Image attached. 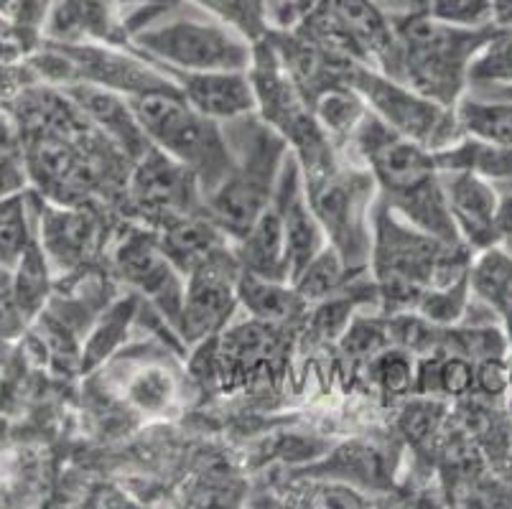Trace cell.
I'll return each mask as SVG.
<instances>
[{
    "label": "cell",
    "instance_id": "19",
    "mask_svg": "<svg viewBox=\"0 0 512 509\" xmlns=\"http://www.w3.org/2000/svg\"><path fill=\"white\" fill-rule=\"evenodd\" d=\"M237 263L245 273L260 275L271 280H288L291 283V263H288L286 232L278 209H265L258 219L248 227L245 235L232 240Z\"/></svg>",
    "mask_w": 512,
    "mask_h": 509
},
{
    "label": "cell",
    "instance_id": "18",
    "mask_svg": "<svg viewBox=\"0 0 512 509\" xmlns=\"http://www.w3.org/2000/svg\"><path fill=\"white\" fill-rule=\"evenodd\" d=\"M97 237H100L97 217L82 204L77 207L54 204V207L41 209L39 242L51 268H79L95 252Z\"/></svg>",
    "mask_w": 512,
    "mask_h": 509
},
{
    "label": "cell",
    "instance_id": "33",
    "mask_svg": "<svg viewBox=\"0 0 512 509\" xmlns=\"http://www.w3.org/2000/svg\"><path fill=\"white\" fill-rule=\"evenodd\" d=\"M344 349L352 354H360V357H375L383 349H388L393 344V334H390V326L385 329L380 321H349L347 331H344Z\"/></svg>",
    "mask_w": 512,
    "mask_h": 509
},
{
    "label": "cell",
    "instance_id": "16",
    "mask_svg": "<svg viewBox=\"0 0 512 509\" xmlns=\"http://www.w3.org/2000/svg\"><path fill=\"white\" fill-rule=\"evenodd\" d=\"M62 92L79 110L85 112V118L113 146H118L120 153L128 156L130 161H138L151 148V143H148L146 133L138 125L136 115H133V107H130L125 95H118V92L87 82L62 84Z\"/></svg>",
    "mask_w": 512,
    "mask_h": 509
},
{
    "label": "cell",
    "instance_id": "24",
    "mask_svg": "<svg viewBox=\"0 0 512 509\" xmlns=\"http://www.w3.org/2000/svg\"><path fill=\"white\" fill-rule=\"evenodd\" d=\"M311 105H314L316 118H319L321 128L329 135L334 148L349 146V140L355 138L357 128L370 112L360 92L347 82H337L327 90H321Z\"/></svg>",
    "mask_w": 512,
    "mask_h": 509
},
{
    "label": "cell",
    "instance_id": "2",
    "mask_svg": "<svg viewBox=\"0 0 512 509\" xmlns=\"http://www.w3.org/2000/svg\"><path fill=\"white\" fill-rule=\"evenodd\" d=\"M349 148L357 153L362 166L370 168L380 199L390 209L441 240L464 242L446 207L434 151L393 133L372 112H367L355 138L349 140Z\"/></svg>",
    "mask_w": 512,
    "mask_h": 509
},
{
    "label": "cell",
    "instance_id": "23",
    "mask_svg": "<svg viewBox=\"0 0 512 509\" xmlns=\"http://www.w3.org/2000/svg\"><path fill=\"white\" fill-rule=\"evenodd\" d=\"M464 95L512 97V26H500L469 67Z\"/></svg>",
    "mask_w": 512,
    "mask_h": 509
},
{
    "label": "cell",
    "instance_id": "14",
    "mask_svg": "<svg viewBox=\"0 0 512 509\" xmlns=\"http://www.w3.org/2000/svg\"><path fill=\"white\" fill-rule=\"evenodd\" d=\"M273 207L281 214L283 232H286L293 283V280L299 278L301 270L327 247V235H324L319 219H316L314 209H311L304 166H301V161L291 151H288L286 161H283L281 176H278Z\"/></svg>",
    "mask_w": 512,
    "mask_h": 509
},
{
    "label": "cell",
    "instance_id": "26",
    "mask_svg": "<svg viewBox=\"0 0 512 509\" xmlns=\"http://www.w3.org/2000/svg\"><path fill=\"white\" fill-rule=\"evenodd\" d=\"M51 265L44 247L36 240L11 268V291L26 319H36L51 291Z\"/></svg>",
    "mask_w": 512,
    "mask_h": 509
},
{
    "label": "cell",
    "instance_id": "10",
    "mask_svg": "<svg viewBox=\"0 0 512 509\" xmlns=\"http://www.w3.org/2000/svg\"><path fill=\"white\" fill-rule=\"evenodd\" d=\"M242 268L235 247H225L186 275L176 334L186 344H202L220 334L240 306L237 278Z\"/></svg>",
    "mask_w": 512,
    "mask_h": 509
},
{
    "label": "cell",
    "instance_id": "25",
    "mask_svg": "<svg viewBox=\"0 0 512 509\" xmlns=\"http://www.w3.org/2000/svg\"><path fill=\"white\" fill-rule=\"evenodd\" d=\"M186 3L230 26L250 44H260L273 31L271 0H186Z\"/></svg>",
    "mask_w": 512,
    "mask_h": 509
},
{
    "label": "cell",
    "instance_id": "22",
    "mask_svg": "<svg viewBox=\"0 0 512 509\" xmlns=\"http://www.w3.org/2000/svg\"><path fill=\"white\" fill-rule=\"evenodd\" d=\"M456 120L464 138L495 148H512V97L462 95L456 102Z\"/></svg>",
    "mask_w": 512,
    "mask_h": 509
},
{
    "label": "cell",
    "instance_id": "12",
    "mask_svg": "<svg viewBox=\"0 0 512 509\" xmlns=\"http://www.w3.org/2000/svg\"><path fill=\"white\" fill-rule=\"evenodd\" d=\"M115 270L128 286L146 296L176 331L184 303L186 275L169 260L156 232L133 230L115 250Z\"/></svg>",
    "mask_w": 512,
    "mask_h": 509
},
{
    "label": "cell",
    "instance_id": "35",
    "mask_svg": "<svg viewBox=\"0 0 512 509\" xmlns=\"http://www.w3.org/2000/svg\"><path fill=\"white\" fill-rule=\"evenodd\" d=\"M26 186V161L13 148L0 146V199L21 194Z\"/></svg>",
    "mask_w": 512,
    "mask_h": 509
},
{
    "label": "cell",
    "instance_id": "29",
    "mask_svg": "<svg viewBox=\"0 0 512 509\" xmlns=\"http://www.w3.org/2000/svg\"><path fill=\"white\" fill-rule=\"evenodd\" d=\"M375 362H372V375L375 382L383 387L388 395H406V392L416 390V375L418 364L413 359V354H408V349H383L380 354H375Z\"/></svg>",
    "mask_w": 512,
    "mask_h": 509
},
{
    "label": "cell",
    "instance_id": "4",
    "mask_svg": "<svg viewBox=\"0 0 512 509\" xmlns=\"http://www.w3.org/2000/svg\"><path fill=\"white\" fill-rule=\"evenodd\" d=\"M222 125L232 151V166L225 179L204 196V212L237 240L271 207L283 161L291 148L258 112H248Z\"/></svg>",
    "mask_w": 512,
    "mask_h": 509
},
{
    "label": "cell",
    "instance_id": "20",
    "mask_svg": "<svg viewBox=\"0 0 512 509\" xmlns=\"http://www.w3.org/2000/svg\"><path fill=\"white\" fill-rule=\"evenodd\" d=\"M469 291L500 316L512 347V250L505 242L474 252L469 265Z\"/></svg>",
    "mask_w": 512,
    "mask_h": 509
},
{
    "label": "cell",
    "instance_id": "21",
    "mask_svg": "<svg viewBox=\"0 0 512 509\" xmlns=\"http://www.w3.org/2000/svg\"><path fill=\"white\" fill-rule=\"evenodd\" d=\"M240 306L260 324H286L301 316L309 306L304 296L288 280H271L242 270L237 278Z\"/></svg>",
    "mask_w": 512,
    "mask_h": 509
},
{
    "label": "cell",
    "instance_id": "27",
    "mask_svg": "<svg viewBox=\"0 0 512 509\" xmlns=\"http://www.w3.org/2000/svg\"><path fill=\"white\" fill-rule=\"evenodd\" d=\"M352 278H357V273H352V270L344 265V260L339 258V252L334 250L332 245H327L304 270H301L299 278L293 280V286H296V291H299L306 301L316 303L342 291L344 283Z\"/></svg>",
    "mask_w": 512,
    "mask_h": 509
},
{
    "label": "cell",
    "instance_id": "1",
    "mask_svg": "<svg viewBox=\"0 0 512 509\" xmlns=\"http://www.w3.org/2000/svg\"><path fill=\"white\" fill-rule=\"evenodd\" d=\"M474 250L421 230L377 196L370 273L388 311H413L428 288L451 286L469 273Z\"/></svg>",
    "mask_w": 512,
    "mask_h": 509
},
{
    "label": "cell",
    "instance_id": "9",
    "mask_svg": "<svg viewBox=\"0 0 512 509\" xmlns=\"http://www.w3.org/2000/svg\"><path fill=\"white\" fill-rule=\"evenodd\" d=\"M342 79L360 92L377 120H383L393 133L421 143L428 151H444L464 138L456 120V107H446L421 95L377 67L362 62L349 64Z\"/></svg>",
    "mask_w": 512,
    "mask_h": 509
},
{
    "label": "cell",
    "instance_id": "13",
    "mask_svg": "<svg viewBox=\"0 0 512 509\" xmlns=\"http://www.w3.org/2000/svg\"><path fill=\"white\" fill-rule=\"evenodd\" d=\"M454 227L474 252L500 242L502 194L495 181L472 168H439Z\"/></svg>",
    "mask_w": 512,
    "mask_h": 509
},
{
    "label": "cell",
    "instance_id": "28",
    "mask_svg": "<svg viewBox=\"0 0 512 509\" xmlns=\"http://www.w3.org/2000/svg\"><path fill=\"white\" fill-rule=\"evenodd\" d=\"M34 242L36 235H31L29 207L23 191L0 199V263L13 268Z\"/></svg>",
    "mask_w": 512,
    "mask_h": 509
},
{
    "label": "cell",
    "instance_id": "30",
    "mask_svg": "<svg viewBox=\"0 0 512 509\" xmlns=\"http://www.w3.org/2000/svg\"><path fill=\"white\" fill-rule=\"evenodd\" d=\"M426 13L454 26H497L495 0H428Z\"/></svg>",
    "mask_w": 512,
    "mask_h": 509
},
{
    "label": "cell",
    "instance_id": "17",
    "mask_svg": "<svg viewBox=\"0 0 512 509\" xmlns=\"http://www.w3.org/2000/svg\"><path fill=\"white\" fill-rule=\"evenodd\" d=\"M184 100L217 123L258 110L250 72H166Z\"/></svg>",
    "mask_w": 512,
    "mask_h": 509
},
{
    "label": "cell",
    "instance_id": "34",
    "mask_svg": "<svg viewBox=\"0 0 512 509\" xmlns=\"http://www.w3.org/2000/svg\"><path fill=\"white\" fill-rule=\"evenodd\" d=\"M487 398H505L510 392V357H487L477 362V385Z\"/></svg>",
    "mask_w": 512,
    "mask_h": 509
},
{
    "label": "cell",
    "instance_id": "36",
    "mask_svg": "<svg viewBox=\"0 0 512 509\" xmlns=\"http://www.w3.org/2000/svg\"><path fill=\"white\" fill-rule=\"evenodd\" d=\"M8 283H11V268L0 263V291H3V288H6Z\"/></svg>",
    "mask_w": 512,
    "mask_h": 509
},
{
    "label": "cell",
    "instance_id": "31",
    "mask_svg": "<svg viewBox=\"0 0 512 509\" xmlns=\"http://www.w3.org/2000/svg\"><path fill=\"white\" fill-rule=\"evenodd\" d=\"M128 398L130 403H136L146 413H161L174 400V380H171L169 372L148 367L130 382Z\"/></svg>",
    "mask_w": 512,
    "mask_h": 509
},
{
    "label": "cell",
    "instance_id": "11",
    "mask_svg": "<svg viewBox=\"0 0 512 509\" xmlns=\"http://www.w3.org/2000/svg\"><path fill=\"white\" fill-rule=\"evenodd\" d=\"M125 194L143 217L161 227L189 214L204 212L197 174L156 146L133 161V171L125 181Z\"/></svg>",
    "mask_w": 512,
    "mask_h": 509
},
{
    "label": "cell",
    "instance_id": "6",
    "mask_svg": "<svg viewBox=\"0 0 512 509\" xmlns=\"http://www.w3.org/2000/svg\"><path fill=\"white\" fill-rule=\"evenodd\" d=\"M128 102L148 143L197 174L202 199L225 179L232 166L225 125L194 110L181 90L148 92L128 97Z\"/></svg>",
    "mask_w": 512,
    "mask_h": 509
},
{
    "label": "cell",
    "instance_id": "15",
    "mask_svg": "<svg viewBox=\"0 0 512 509\" xmlns=\"http://www.w3.org/2000/svg\"><path fill=\"white\" fill-rule=\"evenodd\" d=\"M44 36L57 44L130 46L125 0H57Z\"/></svg>",
    "mask_w": 512,
    "mask_h": 509
},
{
    "label": "cell",
    "instance_id": "32",
    "mask_svg": "<svg viewBox=\"0 0 512 509\" xmlns=\"http://www.w3.org/2000/svg\"><path fill=\"white\" fill-rule=\"evenodd\" d=\"M133 314H136L133 301H128V303L120 301V303H115L110 311H107V316L100 321V326L92 331L90 342H87L85 352H82V364H85V367H92V364H97L105 359V354L110 352L115 344H118V336H113V334H123L125 326H128L130 316Z\"/></svg>",
    "mask_w": 512,
    "mask_h": 509
},
{
    "label": "cell",
    "instance_id": "5",
    "mask_svg": "<svg viewBox=\"0 0 512 509\" xmlns=\"http://www.w3.org/2000/svg\"><path fill=\"white\" fill-rule=\"evenodd\" d=\"M130 49L164 72H248L255 54L245 36L189 3L186 11H161L136 28Z\"/></svg>",
    "mask_w": 512,
    "mask_h": 509
},
{
    "label": "cell",
    "instance_id": "7",
    "mask_svg": "<svg viewBox=\"0 0 512 509\" xmlns=\"http://www.w3.org/2000/svg\"><path fill=\"white\" fill-rule=\"evenodd\" d=\"M304 176L311 209L327 235V245L339 252L352 273H370L372 214L380 196L370 168L337 161Z\"/></svg>",
    "mask_w": 512,
    "mask_h": 509
},
{
    "label": "cell",
    "instance_id": "3",
    "mask_svg": "<svg viewBox=\"0 0 512 509\" xmlns=\"http://www.w3.org/2000/svg\"><path fill=\"white\" fill-rule=\"evenodd\" d=\"M390 16L393 44L377 69L441 105L456 107L467 92L469 67L500 26H454L426 11Z\"/></svg>",
    "mask_w": 512,
    "mask_h": 509
},
{
    "label": "cell",
    "instance_id": "8",
    "mask_svg": "<svg viewBox=\"0 0 512 509\" xmlns=\"http://www.w3.org/2000/svg\"><path fill=\"white\" fill-rule=\"evenodd\" d=\"M248 72L258 102L255 112L286 140L293 156L304 166V174L334 166L339 161L337 148L321 128L306 92L281 62L271 39L255 44L253 64Z\"/></svg>",
    "mask_w": 512,
    "mask_h": 509
}]
</instances>
